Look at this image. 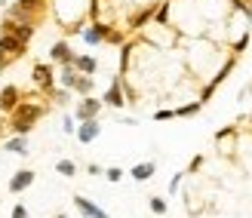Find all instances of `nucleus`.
<instances>
[{
    "instance_id": "f257e3e1",
    "label": "nucleus",
    "mask_w": 252,
    "mask_h": 218,
    "mask_svg": "<svg viewBox=\"0 0 252 218\" xmlns=\"http://www.w3.org/2000/svg\"><path fill=\"white\" fill-rule=\"evenodd\" d=\"M49 111H53V105H49V101H31V98H22V101H19V108L12 111L3 123H6V129H9L12 135H31V132H34V126L40 123Z\"/></svg>"
},
{
    "instance_id": "f03ea898",
    "label": "nucleus",
    "mask_w": 252,
    "mask_h": 218,
    "mask_svg": "<svg viewBox=\"0 0 252 218\" xmlns=\"http://www.w3.org/2000/svg\"><path fill=\"white\" fill-rule=\"evenodd\" d=\"M46 9H49V0H16V3L6 9V19L40 28L43 19H46Z\"/></svg>"
},
{
    "instance_id": "7ed1b4c3",
    "label": "nucleus",
    "mask_w": 252,
    "mask_h": 218,
    "mask_svg": "<svg viewBox=\"0 0 252 218\" xmlns=\"http://www.w3.org/2000/svg\"><path fill=\"white\" fill-rule=\"evenodd\" d=\"M234 68H237V56H228V59H224V65L216 71V77H212L209 83H203V86H200V98H197L200 105H206V101H209L212 95H216V89H219L224 80H228V74H231Z\"/></svg>"
},
{
    "instance_id": "20e7f679",
    "label": "nucleus",
    "mask_w": 252,
    "mask_h": 218,
    "mask_svg": "<svg viewBox=\"0 0 252 218\" xmlns=\"http://www.w3.org/2000/svg\"><path fill=\"white\" fill-rule=\"evenodd\" d=\"M31 80H34L37 93L49 95L56 89V65H49V62H37V65L31 68Z\"/></svg>"
},
{
    "instance_id": "39448f33",
    "label": "nucleus",
    "mask_w": 252,
    "mask_h": 218,
    "mask_svg": "<svg viewBox=\"0 0 252 218\" xmlns=\"http://www.w3.org/2000/svg\"><path fill=\"white\" fill-rule=\"evenodd\" d=\"M22 98H25V89H19L16 83L0 86V114H3V117H9V114L19 108Z\"/></svg>"
},
{
    "instance_id": "423d86ee",
    "label": "nucleus",
    "mask_w": 252,
    "mask_h": 218,
    "mask_svg": "<svg viewBox=\"0 0 252 218\" xmlns=\"http://www.w3.org/2000/svg\"><path fill=\"white\" fill-rule=\"evenodd\" d=\"M102 98H95V95H86L77 101V108H74V120L83 123V120H98V114H102Z\"/></svg>"
},
{
    "instance_id": "0eeeda50",
    "label": "nucleus",
    "mask_w": 252,
    "mask_h": 218,
    "mask_svg": "<svg viewBox=\"0 0 252 218\" xmlns=\"http://www.w3.org/2000/svg\"><path fill=\"white\" fill-rule=\"evenodd\" d=\"M74 49H71V43L62 37V40H56L53 46H49V65H56V68H65V65H74Z\"/></svg>"
},
{
    "instance_id": "6e6552de",
    "label": "nucleus",
    "mask_w": 252,
    "mask_h": 218,
    "mask_svg": "<svg viewBox=\"0 0 252 218\" xmlns=\"http://www.w3.org/2000/svg\"><path fill=\"white\" fill-rule=\"evenodd\" d=\"M102 105L105 108H126V95H123V77L117 74L114 80L108 83L105 95H102Z\"/></svg>"
},
{
    "instance_id": "1a4fd4ad",
    "label": "nucleus",
    "mask_w": 252,
    "mask_h": 218,
    "mask_svg": "<svg viewBox=\"0 0 252 218\" xmlns=\"http://www.w3.org/2000/svg\"><path fill=\"white\" fill-rule=\"evenodd\" d=\"M37 182V172L34 169H28V166H25V169H19V172H12V178L6 182V187H9V194H22V190H28L31 185Z\"/></svg>"
},
{
    "instance_id": "9d476101",
    "label": "nucleus",
    "mask_w": 252,
    "mask_h": 218,
    "mask_svg": "<svg viewBox=\"0 0 252 218\" xmlns=\"http://www.w3.org/2000/svg\"><path fill=\"white\" fill-rule=\"evenodd\" d=\"M71 203L77 206V212H80L83 218H111L102 206H98V203H93L90 197H83V194H74V197H71Z\"/></svg>"
},
{
    "instance_id": "9b49d317",
    "label": "nucleus",
    "mask_w": 252,
    "mask_h": 218,
    "mask_svg": "<svg viewBox=\"0 0 252 218\" xmlns=\"http://www.w3.org/2000/svg\"><path fill=\"white\" fill-rule=\"evenodd\" d=\"M98 132H102V123L98 120H83V123H77V142L80 145H93L95 138H98Z\"/></svg>"
},
{
    "instance_id": "f8f14e48",
    "label": "nucleus",
    "mask_w": 252,
    "mask_h": 218,
    "mask_svg": "<svg viewBox=\"0 0 252 218\" xmlns=\"http://www.w3.org/2000/svg\"><path fill=\"white\" fill-rule=\"evenodd\" d=\"M0 145H3V151H6V154H16V157H28V151H31L28 135H6Z\"/></svg>"
},
{
    "instance_id": "ddd939ff",
    "label": "nucleus",
    "mask_w": 252,
    "mask_h": 218,
    "mask_svg": "<svg viewBox=\"0 0 252 218\" xmlns=\"http://www.w3.org/2000/svg\"><path fill=\"white\" fill-rule=\"evenodd\" d=\"M0 49L9 53L16 62L28 56V43H22V40H16V37H9V34H0Z\"/></svg>"
},
{
    "instance_id": "4468645a",
    "label": "nucleus",
    "mask_w": 252,
    "mask_h": 218,
    "mask_svg": "<svg viewBox=\"0 0 252 218\" xmlns=\"http://www.w3.org/2000/svg\"><path fill=\"white\" fill-rule=\"evenodd\" d=\"M154 172H157V163H154V160H142V163H135L132 169H129L132 182H151V178H154Z\"/></svg>"
},
{
    "instance_id": "2eb2a0df",
    "label": "nucleus",
    "mask_w": 252,
    "mask_h": 218,
    "mask_svg": "<svg viewBox=\"0 0 252 218\" xmlns=\"http://www.w3.org/2000/svg\"><path fill=\"white\" fill-rule=\"evenodd\" d=\"M74 71L77 74H86V77H95V71H98V59L95 56H74Z\"/></svg>"
},
{
    "instance_id": "dca6fc26",
    "label": "nucleus",
    "mask_w": 252,
    "mask_h": 218,
    "mask_svg": "<svg viewBox=\"0 0 252 218\" xmlns=\"http://www.w3.org/2000/svg\"><path fill=\"white\" fill-rule=\"evenodd\" d=\"M93 89H95V80H93V77H86V74H77V80H74L71 93H77L80 98H86V95H93Z\"/></svg>"
},
{
    "instance_id": "f3484780",
    "label": "nucleus",
    "mask_w": 252,
    "mask_h": 218,
    "mask_svg": "<svg viewBox=\"0 0 252 218\" xmlns=\"http://www.w3.org/2000/svg\"><path fill=\"white\" fill-rule=\"evenodd\" d=\"M154 9H157V6H142L138 12H132V16H129V31H135V28H142V25H148L151 19H154Z\"/></svg>"
},
{
    "instance_id": "a211bd4d",
    "label": "nucleus",
    "mask_w": 252,
    "mask_h": 218,
    "mask_svg": "<svg viewBox=\"0 0 252 218\" xmlns=\"http://www.w3.org/2000/svg\"><path fill=\"white\" fill-rule=\"evenodd\" d=\"M74 80H77V71H74V65L59 68V74H56V86H62V89H71V86H74Z\"/></svg>"
},
{
    "instance_id": "6ab92c4d",
    "label": "nucleus",
    "mask_w": 252,
    "mask_h": 218,
    "mask_svg": "<svg viewBox=\"0 0 252 218\" xmlns=\"http://www.w3.org/2000/svg\"><path fill=\"white\" fill-rule=\"evenodd\" d=\"M46 101H49V105H62V108H65L68 101H71V89H62V86H56L53 93L46 95Z\"/></svg>"
},
{
    "instance_id": "aec40b11",
    "label": "nucleus",
    "mask_w": 252,
    "mask_h": 218,
    "mask_svg": "<svg viewBox=\"0 0 252 218\" xmlns=\"http://www.w3.org/2000/svg\"><path fill=\"white\" fill-rule=\"evenodd\" d=\"M56 172L65 175V178H74V175H77V163L68 160V157H62V160H56Z\"/></svg>"
},
{
    "instance_id": "412c9836",
    "label": "nucleus",
    "mask_w": 252,
    "mask_h": 218,
    "mask_svg": "<svg viewBox=\"0 0 252 218\" xmlns=\"http://www.w3.org/2000/svg\"><path fill=\"white\" fill-rule=\"evenodd\" d=\"M132 49H135V43L132 40H126L123 43V53H120V77L129 71V62H132Z\"/></svg>"
},
{
    "instance_id": "4be33fe9",
    "label": "nucleus",
    "mask_w": 252,
    "mask_h": 218,
    "mask_svg": "<svg viewBox=\"0 0 252 218\" xmlns=\"http://www.w3.org/2000/svg\"><path fill=\"white\" fill-rule=\"evenodd\" d=\"M172 111H175V117H197V114L203 111V105H200V101H188V105L172 108Z\"/></svg>"
},
{
    "instance_id": "5701e85b",
    "label": "nucleus",
    "mask_w": 252,
    "mask_h": 218,
    "mask_svg": "<svg viewBox=\"0 0 252 218\" xmlns=\"http://www.w3.org/2000/svg\"><path fill=\"white\" fill-rule=\"evenodd\" d=\"M148 206H151V212H154V215H166V212H169V203L163 200V197H151Z\"/></svg>"
},
{
    "instance_id": "b1692460",
    "label": "nucleus",
    "mask_w": 252,
    "mask_h": 218,
    "mask_svg": "<svg viewBox=\"0 0 252 218\" xmlns=\"http://www.w3.org/2000/svg\"><path fill=\"white\" fill-rule=\"evenodd\" d=\"M154 22H157V25H166V22H169V0L157 3V9H154Z\"/></svg>"
},
{
    "instance_id": "393cba45",
    "label": "nucleus",
    "mask_w": 252,
    "mask_h": 218,
    "mask_svg": "<svg viewBox=\"0 0 252 218\" xmlns=\"http://www.w3.org/2000/svg\"><path fill=\"white\" fill-rule=\"evenodd\" d=\"M105 43L123 46V43H126V34H123V31H117V28H111V31H108V37H105Z\"/></svg>"
},
{
    "instance_id": "a878e982",
    "label": "nucleus",
    "mask_w": 252,
    "mask_h": 218,
    "mask_svg": "<svg viewBox=\"0 0 252 218\" xmlns=\"http://www.w3.org/2000/svg\"><path fill=\"white\" fill-rule=\"evenodd\" d=\"M203 163H206V157H203V154H194V160L191 163H188V175H194V172H200V169H203Z\"/></svg>"
},
{
    "instance_id": "bb28decb",
    "label": "nucleus",
    "mask_w": 252,
    "mask_h": 218,
    "mask_svg": "<svg viewBox=\"0 0 252 218\" xmlns=\"http://www.w3.org/2000/svg\"><path fill=\"white\" fill-rule=\"evenodd\" d=\"M62 129H65V135L77 132V120H74V114H65V117H62Z\"/></svg>"
},
{
    "instance_id": "cd10ccee",
    "label": "nucleus",
    "mask_w": 252,
    "mask_h": 218,
    "mask_svg": "<svg viewBox=\"0 0 252 218\" xmlns=\"http://www.w3.org/2000/svg\"><path fill=\"white\" fill-rule=\"evenodd\" d=\"M151 117H154L157 123H166V120H175V111H172V108H160V111L151 114Z\"/></svg>"
},
{
    "instance_id": "c85d7f7f",
    "label": "nucleus",
    "mask_w": 252,
    "mask_h": 218,
    "mask_svg": "<svg viewBox=\"0 0 252 218\" xmlns=\"http://www.w3.org/2000/svg\"><path fill=\"white\" fill-rule=\"evenodd\" d=\"M246 46H249V31H243V34H240V37L234 40V53H231V56H240Z\"/></svg>"
},
{
    "instance_id": "c756f323",
    "label": "nucleus",
    "mask_w": 252,
    "mask_h": 218,
    "mask_svg": "<svg viewBox=\"0 0 252 218\" xmlns=\"http://www.w3.org/2000/svg\"><path fill=\"white\" fill-rule=\"evenodd\" d=\"M105 178H108V182H120V178H123V169H120V166H108V169H105Z\"/></svg>"
},
{
    "instance_id": "7c9ffc66",
    "label": "nucleus",
    "mask_w": 252,
    "mask_h": 218,
    "mask_svg": "<svg viewBox=\"0 0 252 218\" xmlns=\"http://www.w3.org/2000/svg\"><path fill=\"white\" fill-rule=\"evenodd\" d=\"M12 65H16V59H12L9 53H3V49H0V74H3L6 68H12Z\"/></svg>"
},
{
    "instance_id": "2f4dec72",
    "label": "nucleus",
    "mask_w": 252,
    "mask_h": 218,
    "mask_svg": "<svg viewBox=\"0 0 252 218\" xmlns=\"http://www.w3.org/2000/svg\"><path fill=\"white\" fill-rule=\"evenodd\" d=\"M182 178H185V172H175V175H172V182H169V194H179V187H182Z\"/></svg>"
},
{
    "instance_id": "473e14b6",
    "label": "nucleus",
    "mask_w": 252,
    "mask_h": 218,
    "mask_svg": "<svg viewBox=\"0 0 252 218\" xmlns=\"http://www.w3.org/2000/svg\"><path fill=\"white\" fill-rule=\"evenodd\" d=\"M12 218H31L28 206H25V203H16V206H12Z\"/></svg>"
},
{
    "instance_id": "72a5a7b5",
    "label": "nucleus",
    "mask_w": 252,
    "mask_h": 218,
    "mask_svg": "<svg viewBox=\"0 0 252 218\" xmlns=\"http://www.w3.org/2000/svg\"><path fill=\"white\" fill-rule=\"evenodd\" d=\"M86 172H90V175H105V169L98 163H86Z\"/></svg>"
},
{
    "instance_id": "f704fd0d",
    "label": "nucleus",
    "mask_w": 252,
    "mask_h": 218,
    "mask_svg": "<svg viewBox=\"0 0 252 218\" xmlns=\"http://www.w3.org/2000/svg\"><path fill=\"white\" fill-rule=\"evenodd\" d=\"M3 132H6V123H3V120H0V142H3V138H6Z\"/></svg>"
},
{
    "instance_id": "c9c22d12",
    "label": "nucleus",
    "mask_w": 252,
    "mask_h": 218,
    "mask_svg": "<svg viewBox=\"0 0 252 218\" xmlns=\"http://www.w3.org/2000/svg\"><path fill=\"white\" fill-rule=\"evenodd\" d=\"M240 3H243V6H249V9H252V0H240Z\"/></svg>"
},
{
    "instance_id": "e433bc0d",
    "label": "nucleus",
    "mask_w": 252,
    "mask_h": 218,
    "mask_svg": "<svg viewBox=\"0 0 252 218\" xmlns=\"http://www.w3.org/2000/svg\"><path fill=\"white\" fill-rule=\"evenodd\" d=\"M249 126H252V114H249Z\"/></svg>"
},
{
    "instance_id": "4c0bfd02",
    "label": "nucleus",
    "mask_w": 252,
    "mask_h": 218,
    "mask_svg": "<svg viewBox=\"0 0 252 218\" xmlns=\"http://www.w3.org/2000/svg\"><path fill=\"white\" fill-rule=\"evenodd\" d=\"M56 218H68V215H56Z\"/></svg>"
}]
</instances>
